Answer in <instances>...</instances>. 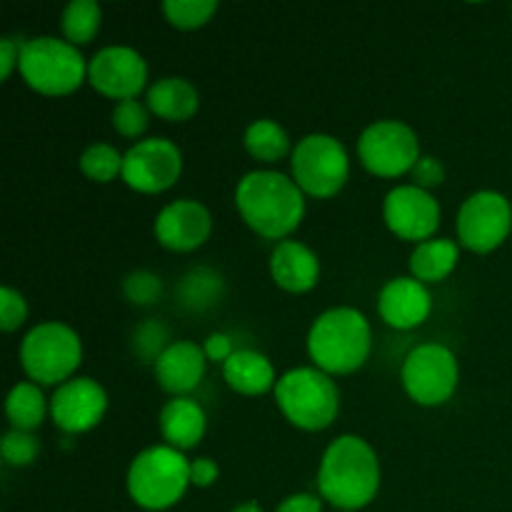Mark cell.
I'll use <instances>...</instances> for the list:
<instances>
[{
    "instance_id": "obj_1",
    "label": "cell",
    "mask_w": 512,
    "mask_h": 512,
    "mask_svg": "<svg viewBox=\"0 0 512 512\" xmlns=\"http://www.w3.org/2000/svg\"><path fill=\"white\" fill-rule=\"evenodd\" d=\"M380 490V460L358 435H340L325 448L318 470V493L340 512L368 508Z\"/></svg>"
},
{
    "instance_id": "obj_2",
    "label": "cell",
    "mask_w": 512,
    "mask_h": 512,
    "mask_svg": "<svg viewBox=\"0 0 512 512\" xmlns=\"http://www.w3.org/2000/svg\"><path fill=\"white\" fill-rule=\"evenodd\" d=\"M235 208L253 233L280 243L303 223L305 193L285 173L253 170L238 180Z\"/></svg>"
},
{
    "instance_id": "obj_3",
    "label": "cell",
    "mask_w": 512,
    "mask_h": 512,
    "mask_svg": "<svg viewBox=\"0 0 512 512\" xmlns=\"http://www.w3.org/2000/svg\"><path fill=\"white\" fill-rule=\"evenodd\" d=\"M373 350L368 318L355 308H330L315 318L308 333V355L323 373L353 375L363 368Z\"/></svg>"
},
{
    "instance_id": "obj_4",
    "label": "cell",
    "mask_w": 512,
    "mask_h": 512,
    "mask_svg": "<svg viewBox=\"0 0 512 512\" xmlns=\"http://www.w3.org/2000/svg\"><path fill=\"white\" fill-rule=\"evenodd\" d=\"M190 488V460L170 445L140 450L128 468V495L148 512L170 510Z\"/></svg>"
},
{
    "instance_id": "obj_5",
    "label": "cell",
    "mask_w": 512,
    "mask_h": 512,
    "mask_svg": "<svg viewBox=\"0 0 512 512\" xmlns=\"http://www.w3.org/2000/svg\"><path fill=\"white\" fill-rule=\"evenodd\" d=\"M275 403L290 425L305 433L330 428L340 413V390L328 373L313 368H295L280 375L275 385Z\"/></svg>"
},
{
    "instance_id": "obj_6",
    "label": "cell",
    "mask_w": 512,
    "mask_h": 512,
    "mask_svg": "<svg viewBox=\"0 0 512 512\" xmlns=\"http://www.w3.org/2000/svg\"><path fill=\"white\" fill-rule=\"evenodd\" d=\"M18 70L30 90L48 98L75 93L88 80V63L80 48L53 35L25 40Z\"/></svg>"
},
{
    "instance_id": "obj_7",
    "label": "cell",
    "mask_w": 512,
    "mask_h": 512,
    "mask_svg": "<svg viewBox=\"0 0 512 512\" xmlns=\"http://www.w3.org/2000/svg\"><path fill=\"white\" fill-rule=\"evenodd\" d=\"M80 363H83V343L80 335L70 325L60 320H45L35 325L20 343V365L30 383L55 385L75 378Z\"/></svg>"
},
{
    "instance_id": "obj_8",
    "label": "cell",
    "mask_w": 512,
    "mask_h": 512,
    "mask_svg": "<svg viewBox=\"0 0 512 512\" xmlns=\"http://www.w3.org/2000/svg\"><path fill=\"white\" fill-rule=\"evenodd\" d=\"M293 180L305 195L318 200L335 198L350 178L345 145L328 133H310L290 153Z\"/></svg>"
},
{
    "instance_id": "obj_9",
    "label": "cell",
    "mask_w": 512,
    "mask_h": 512,
    "mask_svg": "<svg viewBox=\"0 0 512 512\" xmlns=\"http://www.w3.org/2000/svg\"><path fill=\"white\" fill-rule=\"evenodd\" d=\"M400 380L413 403L423 408H438L455 395L460 383L458 358L440 343H425L410 350Z\"/></svg>"
},
{
    "instance_id": "obj_10",
    "label": "cell",
    "mask_w": 512,
    "mask_h": 512,
    "mask_svg": "<svg viewBox=\"0 0 512 512\" xmlns=\"http://www.w3.org/2000/svg\"><path fill=\"white\" fill-rule=\"evenodd\" d=\"M358 155L365 170L378 178H400L420 160V140L408 123L375 120L360 133Z\"/></svg>"
},
{
    "instance_id": "obj_11",
    "label": "cell",
    "mask_w": 512,
    "mask_h": 512,
    "mask_svg": "<svg viewBox=\"0 0 512 512\" xmlns=\"http://www.w3.org/2000/svg\"><path fill=\"white\" fill-rule=\"evenodd\" d=\"M458 240L473 253H493L508 240L512 230V205L503 193L478 190L458 210Z\"/></svg>"
},
{
    "instance_id": "obj_12",
    "label": "cell",
    "mask_w": 512,
    "mask_h": 512,
    "mask_svg": "<svg viewBox=\"0 0 512 512\" xmlns=\"http://www.w3.org/2000/svg\"><path fill=\"white\" fill-rule=\"evenodd\" d=\"M123 155V183L135 193H165L183 175V153L168 138H143Z\"/></svg>"
},
{
    "instance_id": "obj_13",
    "label": "cell",
    "mask_w": 512,
    "mask_h": 512,
    "mask_svg": "<svg viewBox=\"0 0 512 512\" xmlns=\"http://www.w3.org/2000/svg\"><path fill=\"white\" fill-rule=\"evenodd\" d=\"M88 83L115 103L138 98L148 85V63L135 48L108 45L88 60Z\"/></svg>"
},
{
    "instance_id": "obj_14",
    "label": "cell",
    "mask_w": 512,
    "mask_h": 512,
    "mask_svg": "<svg viewBox=\"0 0 512 512\" xmlns=\"http://www.w3.org/2000/svg\"><path fill=\"white\" fill-rule=\"evenodd\" d=\"M443 210L433 198V193L418 188V185H398L385 195L383 220L393 235L410 243H425L435 238L440 228Z\"/></svg>"
},
{
    "instance_id": "obj_15",
    "label": "cell",
    "mask_w": 512,
    "mask_h": 512,
    "mask_svg": "<svg viewBox=\"0 0 512 512\" xmlns=\"http://www.w3.org/2000/svg\"><path fill=\"white\" fill-rule=\"evenodd\" d=\"M108 410V393L103 385L85 375H75L73 380L55 388L50 398V418L55 428L68 435H80L100 425Z\"/></svg>"
},
{
    "instance_id": "obj_16",
    "label": "cell",
    "mask_w": 512,
    "mask_h": 512,
    "mask_svg": "<svg viewBox=\"0 0 512 512\" xmlns=\"http://www.w3.org/2000/svg\"><path fill=\"white\" fill-rule=\"evenodd\" d=\"M155 240L173 253H193L208 243L213 233V215L200 200L180 198L165 205L153 223Z\"/></svg>"
},
{
    "instance_id": "obj_17",
    "label": "cell",
    "mask_w": 512,
    "mask_h": 512,
    "mask_svg": "<svg viewBox=\"0 0 512 512\" xmlns=\"http://www.w3.org/2000/svg\"><path fill=\"white\" fill-rule=\"evenodd\" d=\"M433 298H430L428 285L415 280L413 275L388 280L378 295V313L390 328L413 330L430 318Z\"/></svg>"
},
{
    "instance_id": "obj_18",
    "label": "cell",
    "mask_w": 512,
    "mask_h": 512,
    "mask_svg": "<svg viewBox=\"0 0 512 512\" xmlns=\"http://www.w3.org/2000/svg\"><path fill=\"white\" fill-rule=\"evenodd\" d=\"M205 368H208V358L203 353V345L193 340L170 343L153 365L158 385L173 398H188L203 383Z\"/></svg>"
},
{
    "instance_id": "obj_19",
    "label": "cell",
    "mask_w": 512,
    "mask_h": 512,
    "mask_svg": "<svg viewBox=\"0 0 512 512\" xmlns=\"http://www.w3.org/2000/svg\"><path fill=\"white\" fill-rule=\"evenodd\" d=\"M270 275L285 293H308L320 280V260L300 240H280L270 255Z\"/></svg>"
},
{
    "instance_id": "obj_20",
    "label": "cell",
    "mask_w": 512,
    "mask_h": 512,
    "mask_svg": "<svg viewBox=\"0 0 512 512\" xmlns=\"http://www.w3.org/2000/svg\"><path fill=\"white\" fill-rule=\"evenodd\" d=\"M158 425L165 445L185 453L205 438L208 418H205V410L200 408V403H195L193 398H173L160 410Z\"/></svg>"
},
{
    "instance_id": "obj_21",
    "label": "cell",
    "mask_w": 512,
    "mask_h": 512,
    "mask_svg": "<svg viewBox=\"0 0 512 512\" xmlns=\"http://www.w3.org/2000/svg\"><path fill=\"white\" fill-rule=\"evenodd\" d=\"M223 380L228 383L230 390H235L238 395H263L268 390H275L278 385V375H275L273 363L268 360V355L258 353V350H235L233 358L223 365Z\"/></svg>"
},
{
    "instance_id": "obj_22",
    "label": "cell",
    "mask_w": 512,
    "mask_h": 512,
    "mask_svg": "<svg viewBox=\"0 0 512 512\" xmlns=\"http://www.w3.org/2000/svg\"><path fill=\"white\" fill-rule=\"evenodd\" d=\"M145 105L150 113L168 123H185L193 118L200 108V95L190 80L168 75V78L155 80L145 93Z\"/></svg>"
},
{
    "instance_id": "obj_23",
    "label": "cell",
    "mask_w": 512,
    "mask_h": 512,
    "mask_svg": "<svg viewBox=\"0 0 512 512\" xmlns=\"http://www.w3.org/2000/svg\"><path fill=\"white\" fill-rule=\"evenodd\" d=\"M458 260L460 248L455 240L430 238L425 243L415 245L413 255H410V273L423 285L443 283L458 268Z\"/></svg>"
},
{
    "instance_id": "obj_24",
    "label": "cell",
    "mask_w": 512,
    "mask_h": 512,
    "mask_svg": "<svg viewBox=\"0 0 512 512\" xmlns=\"http://www.w3.org/2000/svg\"><path fill=\"white\" fill-rule=\"evenodd\" d=\"M45 413H50V400H45L43 388L30 380L13 385L5 398V415L13 430H23V433H33L43 425Z\"/></svg>"
},
{
    "instance_id": "obj_25",
    "label": "cell",
    "mask_w": 512,
    "mask_h": 512,
    "mask_svg": "<svg viewBox=\"0 0 512 512\" xmlns=\"http://www.w3.org/2000/svg\"><path fill=\"white\" fill-rule=\"evenodd\" d=\"M243 145L255 160L268 165L278 163L285 155L293 153L288 130L280 128V125L270 118H260L255 120V123H250L248 130H245Z\"/></svg>"
},
{
    "instance_id": "obj_26",
    "label": "cell",
    "mask_w": 512,
    "mask_h": 512,
    "mask_svg": "<svg viewBox=\"0 0 512 512\" xmlns=\"http://www.w3.org/2000/svg\"><path fill=\"white\" fill-rule=\"evenodd\" d=\"M100 25H103V10L95 0H73L65 5L63 15H60L63 40H68L75 48L93 43L95 35L100 33Z\"/></svg>"
},
{
    "instance_id": "obj_27",
    "label": "cell",
    "mask_w": 512,
    "mask_h": 512,
    "mask_svg": "<svg viewBox=\"0 0 512 512\" xmlns=\"http://www.w3.org/2000/svg\"><path fill=\"white\" fill-rule=\"evenodd\" d=\"M180 303L190 310H205L223 298V275L210 268L190 270L178 285Z\"/></svg>"
},
{
    "instance_id": "obj_28",
    "label": "cell",
    "mask_w": 512,
    "mask_h": 512,
    "mask_svg": "<svg viewBox=\"0 0 512 512\" xmlns=\"http://www.w3.org/2000/svg\"><path fill=\"white\" fill-rule=\"evenodd\" d=\"M123 163L125 155H120L118 148L108 143H93L80 153L78 168L93 183H113L115 178H123Z\"/></svg>"
},
{
    "instance_id": "obj_29",
    "label": "cell",
    "mask_w": 512,
    "mask_h": 512,
    "mask_svg": "<svg viewBox=\"0 0 512 512\" xmlns=\"http://www.w3.org/2000/svg\"><path fill=\"white\" fill-rule=\"evenodd\" d=\"M218 13L215 0H165L163 15L173 28L178 30H198L213 20Z\"/></svg>"
},
{
    "instance_id": "obj_30",
    "label": "cell",
    "mask_w": 512,
    "mask_h": 512,
    "mask_svg": "<svg viewBox=\"0 0 512 512\" xmlns=\"http://www.w3.org/2000/svg\"><path fill=\"white\" fill-rule=\"evenodd\" d=\"M110 120H113V130L118 135L130 140H143V133L150 125V108L145 103H140L138 98L120 100V103H115Z\"/></svg>"
},
{
    "instance_id": "obj_31",
    "label": "cell",
    "mask_w": 512,
    "mask_h": 512,
    "mask_svg": "<svg viewBox=\"0 0 512 512\" xmlns=\"http://www.w3.org/2000/svg\"><path fill=\"white\" fill-rule=\"evenodd\" d=\"M170 333L160 320H145L135 328L133 333V350L138 358L148 360V363L155 365V360L168 350Z\"/></svg>"
},
{
    "instance_id": "obj_32",
    "label": "cell",
    "mask_w": 512,
    "mask_h": 512,
    "mask_svg": "<svg viewBox=\"0 0 512 512\" xmlns=\"http://www.w3.org/2000/svg\"><path fill=\"white\" fill-rule=\"evenodd\" d=\"M40 453V443L33 433H23V430H13L3 435V443H0V455L8 465L13 468H25V465L33 463Z\"/></svg>"
},
{
    "instance_id": "obj_33",
    "label": "cell",
    "mask_w": 512,
    "mask_h": 512,
    "mask_svg": "<svg viewBox=\"0 0 512 512\" xmlns=\"http://www.w3.org/2000/svg\"><path fill=\"white\" fill-rule=\"evenodd\" d=\"M160 293H163V283L158 275L148 273V270H135L123 280V295L133 305H155Z\"/></svg>"
},
{
    "instance_id": "obj_34",
    "label": "cell",
    "mask_w": 512,
    "mask_h": 512,
    "mask_svg": "<svg viewBox=\"0 0 512 512\" xmlns=\"http://www.w3.org/2000/svg\"><path fill=\"white\" fill-rule=\"evenodd\" d=\"M25 320H28V300L23 298V293L10 285L0 288V328L3 333H15Z\"/></svg>"
},
{
    "instance_id": "obj_35",
    "label": "cell",
    "mask_w": 512,
    "mask_h": 512,
    "mask_svg": "<svg viewBox=\"0 0 512 512\" xmlns=\"http://www.w3.org/2000/svg\"><path fill=\"white\" fill-rule=\"evenodd\" d=\"M410 178H413V185H418V188L430 193V190L445 183V168L438 158H433V155H420L415 168L410 170Z\"/></svg>"
},
{
    "instance_id": "obj_36",
    "label": "cell",
    "mask_w": 512,
    "mask_h": 512,
    "mask_svg": "<svg viewBox=\"0 0 512 512\" xmlns=\"http://www.w3.org/2000/svg\"><path fill=\"white\" fill-rule=\"evenodd\" d=\"M203 353L205 358H208V363H220L225 365L230 358H233V340H230V335L225 333H213L205 338L203 343Z\"/></svg>"
},
{
    "instance_id": "obj_37",
    "label": "cell",
    "mask_w": 512,
    "mask_h": 512,
    "mask_svg": "<svg viewBox=\"0 0 512 512\" xmlns=\"http://www.w3.org/2000/svg\"><path fill=\"white\" fill-rule=\"evenodd\" d=\"M20 53H23V43L18 38L0 40V80H8L13 75V70L20 65Z\"/></svg>"
},
{
    "instance_id": "obj_38",
    "label": "cell",
    "mask_w": 512,
    "mask_h": 512,
    "mask_svg": "<svg viewBox=\"0 0 512 512\" xmlns=\"http://www.w3.org/2000/svg\"><path fill=\"white\" fill-rule=\"evenodd\" d=\"M218 475L220 468L215 460L198 458L190 463V485H195V488H210L218 480Z\"/></svg>"
},
{
    "instance_id": "obj_39",
    "label": "cell",
    "mask_w": 512,
    "mask_h": 512,
    "mask_svg": "<svg viewBox=\"0 0 512 512\" xmlns=\"http://www.w3.org/2000/svg\"><path fill=\"white\" fill-rule=\"evenodd\" d=\"M275 512H323V498L313 493H295L285 498Z\"/></svg>"
},
{
    "instance_id": "obj_40",
    "label": "cell",
    "mask_w": 512,
    "mask_h": 512,
    "mask_svg": "<svg viewBox=\"0 0 512 512\" xmlns=\"http://www.w3.org/2000/svg\"><path fill=\"white\" fill-rule=\"evenodd\" d=\"M230 512H263V508H260L258 503H253V500H250V503H240V505H235L233 510Z\"/></svg>"
}]
</instances>
